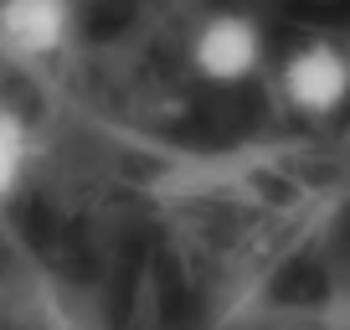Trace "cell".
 I'll return each mask as SVG.
<instances>
[{"label":"cell","mask_w":350,"mask_h":330,"mask_svg":"<svg viewBox=\"0 0 350 330\" xmlns=\"http://www.w3.org/2000/svg\"><path fill=\"white\" fill-rule=\"evenodd\" d=\"M262 52H268L262 21L247 11H211L186 36V62L206 88H242L247 77H258Z\"/></svg>","instance_id":"cell-1"},{"label":"cell","mask_w":350,"mask_h":330,"mask_svg":"<svg viewBox=\"0 0 350 330\" xmlns=\"http://www.w3.org/2000/svg\"><path fill=\"white\" fill-rule=\"evenodd\" d=\"M278 99L299 119H335L350 103V52L329 36L288 47V57L278 62Z\"/></svg>","instance_id":"cell-2"},{"label":"cell","mask_w":350,"mask_h":330,"mask_svg":"<svg viewBox=\"0 0 350 330\" xmlns=\"http://www.w3.org/2000/svg\"><path fill=\"white\" fill-rule=\"evenodd\" d=\"M72 0H0V42L16 57H57L72 47Z\"/></svg>","instance_id":"cell-3"},{"label":"cell","mask_w":350,"mask_h":330,"mask_svg":"<svg viewBox=\"0 0 350 330\" xmlns=\"http://www.w3.org/2000/svg\"><path fill=\"white\" fill-rule=\"evenodd\" d=\"M31 165V124L21 109L0 103V201H11Z\"/></svg>","instance_id":"cell-4"}]
</instances>
